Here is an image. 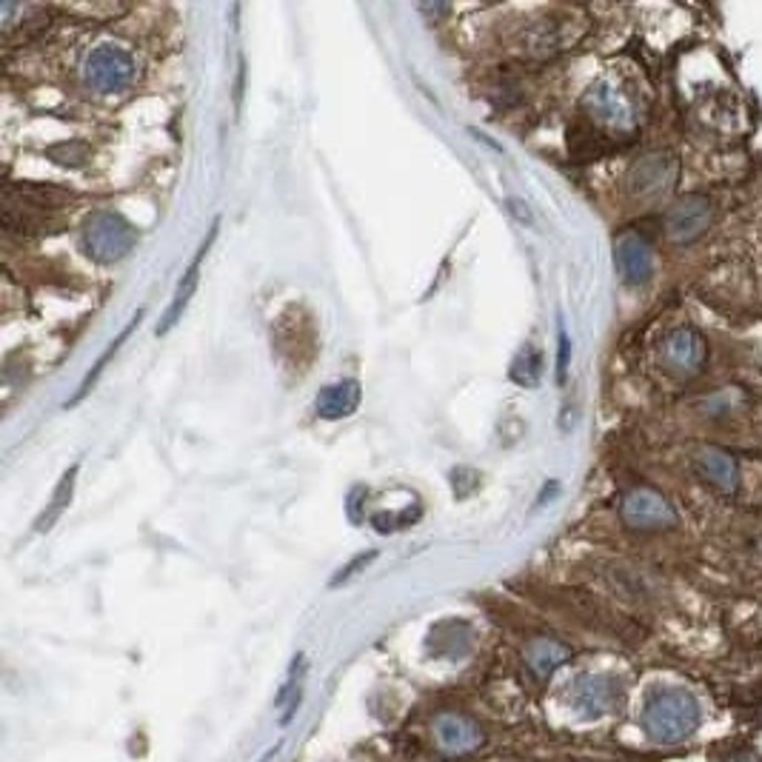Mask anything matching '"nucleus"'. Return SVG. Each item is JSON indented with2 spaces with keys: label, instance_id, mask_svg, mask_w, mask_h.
Instances as JSON below:
<instances>
[{
  "label": "nucleus",
  "instance_id": "22",
  "mask_svg": "<svg viewBox=\"0 0 762 762\" xmlns=\"http://www.w3.org/2000/svg\"><path fill=\"white\" fill-rule=\"evenodd\" d=\"M568 357H572V343H568V334L560 328V352H557V383L563 386L565 372H568Z\"/></svg>",
  "mask_w": 762,
  "mask_h": 762
},
{
  "label": "nucleus",
  "instance_id": "3",
  "mask_svg": "<svg viewBox=\"0 0 762 762\" xmlns=\"http://www.w3.org/2000/svg\"><path fill=\"white\" fill-rule=\"evenodd\" d=\"M83 77L97 95H117L135 83L137 63L129 49L117 46V43H101L83 61Z\"/></svg>",
  "mask_w": 762,
  "mask_h": 762
},
{
  "label": "nucleus",
  "instance_id": "6",
  "mask_svg": "<svg viewBox=\"0 0 762 762\" xmlns=\"http://www.w3.org/2000/svg\"><path fill=\"white\" fill-rule=\"evenodd\" d=\"M218 232H220V218H215V223H211L209 234H206L203 243H200L198 254L191 258L189 269H186L184 278H180V283H177L175 298H171L169 309H166V314H164V323L157 326V337H164V334H169L171 328L177 326V323L184 321V312H186V309H189L191 298H195V292H198V286H200V269H203V260H206V254H209L211 243L218 240Z\"/></svg>",
  "mask_w": 762,
  "mask_h": 762
},
{
  "label": "nucleus",
  "instance_id": "7",
  "mask_svg": "<svg viewBox=\"0 0 762 762\" xmlns=\"http://www.w3.org/2000/svg\"><path fill=\"white\" fill-rule=\"evenodd\" d=\"M662 361L675 375H697L706 363V341L695 328H675L662 341Z\"/></svg>",
  "mask_w": 762,
  "mask_h": 762
},
{
  "label": "nucleus",
  "instance_id": "14",
  "mask_svg": "<svg viewBox=\"0 0 762 762\" xmlns=\"http://www.w3.org/2000/svg\"><path fill=\"white\" fill-rule=\"evenodd\" d=\"M565 21H537L531 23L529 29L523 32V55L531 58H545L554 55L557 49H565L568 38H565L560 29H563Z\"/></svg>",
  "mask_w": 762,
  "mask_h": 762
},
{
  "label": "nucleus",
  "instance_id": "17",
  "mask_svg": "<svg viewBox=\"0 0 762 762\" xmlns=\"http://www.w3.org/2000/svg\"><path fill=\"white\" fill-rule=\"evenodd\" d=\"M3 198L18 200V203L29 206V209L46 211L58 209V206L66 203V191L55 189V186H41V184H7L3 189Z\"/></svg>",
  "mask_w": 762,
  "mask_h": 762
},
{
  "label": "nucleus",
  "instance_id": "4",
  "mask_svg": "<svg viewBox=\"0 0 762 762\" xmlns=\"http://www.w3.org/2000/svg\"><path fill=\"white\" fill-rule=\"evenodd\" d=\"M619 518L634 531H662L677 523V514L666 498L657 489L637 486L623 498Z\"/></svg>",
  "mask_w": 762,
  "mask_h": 762
},
{
  "label": "nucleus",
  "instance_id": "5",
  "mask_svg": "<svg viewBox=\"0 0 762 762\" xmlns=\"http://www.w3.org/2000/svg\"><path fill=\"white\" fill-rule=\"evenodd\" d=\"M711 215H714V209H711V200H708L706 195H688V198H682L680 203H675L671 209H668V215H666L668 240H675V243H680V246L695 243L697 238H702V234L708 232Z\"/></svg>",
  "mask_w": 762,
  "mask_h": 762
},
{
  "label": "nucleus",
  "instance_id": "23",
  "mask_svg": "<svg viewBox=\"0 0 762 762\" xmlns=\"http://www.w3.org/2000/svg\"><path fill=\"white\" fill-rule=\"evenodd\" d=\"M372 560H375V552H372V554H361V557L354 560V563H348L346 568H341V574H337V577H334L332 583H334V586H337V583H341V580H348V577H352L354 572H357V568H361V565L372 563Z\"/></svg>",
  "mask_w": 762,
  "mask_h": 762
},
{
  "label": "nucleus",
  "instance_id": "8",
  "mask_svg": "<svg viewBox=\"0 0 762 762\" xmlns=\"http://www.w3.org/2000/svg\"><path fill=\"white\" fill-rule=\"evenodd\" d=\"M614 263H617V272L619 278H623V283H628V286H643L654 274L651 246H648L646 238H640L637 232L623 234V238L617 240V246H614Z\"/></svg>",
  "mask_w": 762,
  "mask_h": 762
},
{
  "label": "nucleus",
  "instance_id": "15",
  "mask_svg": "<svg viewBox=\"0 0 762 762\" xmlns=\"http://www.w3.org/2000/svg\"><path fill=\"white\" fill-rule=\"evenodd\" d=\"M77 474H81V463H72L66 471H63L61 483H58L55 494L46 503V511H43L38 523H34V531H52V525L63 518V511L72 505V498H75V486H77Z\"/></svg>",
  "mask_w": 762,
  "mask_h": 762
},
{
  "label": "nucleus",
  "instance_id": "2",
  "mask_svg": "<svg viewBox=\"0 0 762 762\" xmlns=\"http://www.w3.org/2000/svg\"><path fill=\"white\" fill-rule=\"evenodd\" d=\"M137 243V229L129 223V220L117 215L112 209H101L95 215H88L86 223H83V234H81V246L83 252L95 263H117L126 254L135 249Z\"/></svg>",
  "mask_w": 762,
  "mask_h": 762
},
{
  "label": "nucleus",
  "instance_id": "16",
  "mask_svg": "<svg viewBox=\"0 0 762 762\" xmlns=\"http://www.w3.org/2000/svg\"><path fill=\"white\" fill-rule=\"evenodd\" d=\"M697 466H700V474L706 477L708 483H714L722 491L737 489V463L729 451L722 449H702L697 457Z\"/></svg>",
  "mask_w": 762,
  "mask_h": 762
},
{
  "label": "nucleus",
  "instance_id": "13",
  "mask_svg": "<svg viewBox=\"0 0 762 762\" xmlns=\"http://www.w3.org/2000/svg\"><path fill=\"white\" fill-rule=\"evenodd\" d=\"M361 397H363V388L357 380H337L332 383V386H326L317 395V400H314V411H317V417H323V420H343V417L354 415L357 411V406H361Z\"/></svg>",
  "mask_w": 762,
  "mask_h": 762
},
{
  "label": "nucleus",
  "instance_id": "9",
  "mask_svg": "<svg viewBox=\"0 0 762 762\" xmlns=\"http://www.w3.org/2000/svg\"><path fill=\"white\" fill-rule=\"evenodd\" d=\"M619 702V682L608 675H583L572 688V706L580 714L603 717Z\"/></svg>",
  "mask_w": 762,
  "mask_h": 762
},
{
  "label": "nucleus",
  "instance_id": "19",
  "mask_svg": "<svg viewBox=\"0 0 762 762\" xmlns=\"http://www.w3.org/2000/svg\"><path fill=\"white\" fill-rule=\"evenodd\" d=\"M568 660V648L557 640H534L525 651V662L537 677H552Z\"/></svg>",
  "mask_w": 762,
  "mask_h": 762
},
{
  "label": "nucleus",
  "instance_id": "18",
  "mask_svg": "<svg viewBox=\"0 0 762 762\" xmlns=\"http://www.w3.org/2000/svg\"><path fill=\"white\" fill-rule=\"evenodd\" d=\"M140 317H144V309H137V314H135V317H132V321L126 323V326H123V332L117 334L115 341L109 343V348H106V352H103L101 357H97V363H95V366H92V372H88V375L83 377L81 388H77V392H75V397H69V403H66V406H77V403H81L83 397H88V392H92V388H95V383L101 380V375H103V372H106V366H109V361H112V357H115V354L121 352V346H123V343L129 341V334L135 332L137 326H140Z\"/></svg>",
  "mask_w": 762,
  "mask_h": 762
},
{
  "label": "nucleus",
  "instance_id": "20",
  "mask_svg": "<svg viewBox=\"0 0 762 762\" xmlns=\"http://www.w3.org/2000/svg\"><path fill=\"white\" fill-rule=\"evenodd\" d=\"M509 375L518 386L534 388L540 383V377H543V354H540L537 348L525 346L523 352L514 357V363H511Z\"/></svg>",
  "mask_w": 762,
  "mask_h": 762
},
{
  "label": "nucleus",
  "instance_id": "10",
  "mask_svg": "<svg viewBox=\"0 0 762 762\" xmlns=\"http://www.w3.org/2000/svg\"><path fill=\"white\" fill-rule=\"evenodd\" d=\"M583 106H586V112L599 123V126H608V129H617V132L634 129L631 103L619 95L617 88L608 86V83H597V86H592V92L586 95Z\"/></svg>",
  "mask_w": 762,
  "mask_h": 762
},
{
  "label": "nucleus",
  "instance_id": "21",
  "mask_svg": "<svg viewBox=\"0 0 762 762\" xmlns=\"http://www.w3.org/2000/svg\"><path fill=\"white\" fill-rule=\"evenodd\" d=\"M126 9H129L126 3H92V7H69V12L88 14L92 21H103V18H117Z\"/></svg>",
  "mask_w": 762,
  "mask_h": 762
},
{
  "label": "nucleus",
  "instance_id": "12",
  "mask_svg": "<svg viewBox=\"0 0 762 762\" xmlns=\"http://www.w3.org/2000/svg\"><path fill=\"white\" fill-rule=\"evenodd\" d=\"M435 740L446 754H469L483 745V731L463 714H440L435 720Z\"/></svg>",
  "mask_w": 762,
  "mask_h": 762
},
{
  "label": "nucleus",
  "instance_id": "11",
  "mask_svg": "<svg viewBox=\"0 0 762 762\" xmlns=\"http://www.w3.org/2000/svg\"><path fill=\"white\" fill-rule=\"evenodd\" d=\"M677 175V164L668 155H646L643 160L631 166L628 171V189L640 198H654V195H662V191L671 186Z\"/></svg>",
  "mask_w": 762,
  "mask_h": 762
},
{
  "label": "nucleus",
  "instance_id": "1",
  "mask_svg": "<svg viewBox=\"0 0 762 762\" xmlns=\"http://www.w3.org/2000/svg\"><path fill=\"white\" fill-rule=\"evenodd\" d=\"M700 726V706L686 688H657L643 706V729L654 742H680Z\"/></svg>",
  "mask_w": 762,
  "mask_h": 762
}]
</instances>
